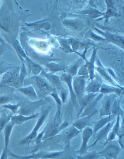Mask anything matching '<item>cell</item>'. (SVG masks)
<instances>
[{
  "label": "cell",
  "instance_id": "obj_1",
  "mask_svg": "<svg viewBox=\"0 0 124 159\" xmlns=\"http://www.w3.org/2000/svg\"><path fill=\"white\" fill-rule=\"evenodd\" d=\"M17 28L16 22L12 14L7 9V6L1 7L0 11V31L2 35L8 41L10 36L15 34Z\"/></svg>",
  "mask_w": 124,
  "mask_h": 159
},
{
  "label": "cell",
  "instance_id": "obj_2",
  "mask_svg": "<svg viewBox=\"0 0 124 159\" xmlns=\"http://www.w3.org/2000/svg\"><path fill=\"white\" fill-rule=\"evenodd\" d=\"M51 111V108L49 107V108L46 109L43 112H42V113L39 116V118L38 119L36 125L32 129L31 132L27 135L26 137L22 139L19 141L18 144L20 145H29L31 142L36 139L38 134L39 133L38 131H39V129L44 124L45 120H46L47 117L49 116Z\"/></svg>",
  "mask_w": 124,
  "mask_h": 159
},
{
  "label": "cell",
  "instance_id": "obj_3",
  "mask_svg": "<svg viewBox=\"0 0 124 159\" xmlns=\"http://www.w3.org/2000/svg\"><path fill=\"white\" fill-rule=\"evenodd\" d=\"M63 153V150L56 152L41 151L29 155L21 156L12 152L11 151L9 152V156L16 159H39L44 158L47 159H59Z\"/></svg>",
  "mask_w": 124,
  "mask_h": 159
},
{
  "label": "cell",
  "instance_id": "obj_4",
  "mask_svg": "<svg viewBox=\"0 0 124 159\" xmlns=\"http://www.w3.org/2000/svg\"><path fill=\"white\" fill-rule=\"evenodd\" d=\"M20 70L19 67H14L3 73L1 82H0V86H8L14 89L20 87L19 83Z\"/></svg>",
  "mask_w": 124,
  "mask_h": 159
},
{
  "label": "cell",
  "instance_id": "obj_5",
  "mask_svg": "<svg viewBox=\"0 0 124 159\" xmlns=\"http://www.w3.org/2000/svg\"><path fill=\"white\" fill-rule=\"evenodd\" d=\"M104 145L105 146L102 150L97 152L98 154L104 158L117 159L122 149L118 143L117 140H114L107 142Z\"/></svg>",
  "mask_w": 124,
  "mask_h": 159
},
{
  "label": "cell",
  "instance_id": "obj_6",
  "mask_svg": "<svg viewBox=\"0 0 124 159\" xmlns=\"http://www.w3.org/2000/svg\"><path fill=\"white\" fill-rule=\"evenodd\" d=\"M29 82L34 84L39 93L42 95L50 94L55 90L47 80L42 76H34L31 78Z\"/></svg>",
  "mask_w": 124,
  "mask_h": 159
},
{
  "label": "cell",
  "instance_id": "obj_7",
  "mask_svg": "<svg viewBox=\"0 0 124 159\" xmlns=\"http://www.w3.org/2000/svg\"><path fill=\"white\" fill-rule=\"evenodd\" d=\"M43 99H41L38 101H31L22 104L20 103V107L18 109L17 113L20 115L29 116L35 114V112L37 109L44 104Z\"/></svg>",
  "mask_w": 124,
  "mask_h": 159
},
{
  "label": "cell",
  "instance_id": "obj_8",
  "mask_svg": "<svg viewBox=\"0 0 124 159\" xmlns=\"http://www.w3.org/2000/svg\"><path fill=\"white\" fill-rule=\"evenodd\" d=\"M117 96L115 94L106 95L102 101L100 110H99V119L105 116L111 115V109L112 103Z\"/></svg>",
  "mask_w": 124,
  "mask_h": 159
},
{
  "label": "cell",
  "instance_id": "obj_9",
  "mask_svg": "<svg viewBox=\"0 0 124 159\" xmlns=\"http://www.w3.org/2000/svg\"><path fill=\"white\" fill-rule=\"evenodd\" d=\"M93 134V129L90 126H87L82 131V143L78 151H75L78 155H82L87 153L88 150V142Z\"/></svg>",
  "mask_w": 124,
  "mask_h": 159
},
{
  "label": "cell",
  "instance_id": "obj_10",
  "mask_svg": "<svg viewBox=\"0 0 124 159\" xmlns=\"http://www.w3.org/2000/svg\"><path fill=\"white\" fill-rule=\"evenodd\" d=\"M74 92L77 97V101L84 96L86 87V79L83 76L76 75L72 78Z\"/></svg>",
  "mask_w": 124,
  "mask_h": 159
},
{
  "label": "cell",
  "instance_id": "obj_11",
  "mask_svg": "<svg viewBox=\"0 0 124 159\" xmlns=\"http://www.w3.org/2000/svg\"><path fill=\"white\" fill-rule=\"evenodd\" d=\"M62 82L66 83L68 87L70 93V98L71 102L72 103L74 107L76 110H77L80 108L79 104L77 101V97L74 92L73 87L72 85V77L69 74L67 73H63L60 76Z\"/></svg>",
  "mask_w": 124,
  "mask_h": 159
},
{
  "label": "cell",
  "instance_id": "obj_12",
  "mask_svg": "<svg viewBox=\"0 0 124 159\" xmlns=\"http://www.w3.org/2000/svg\"><path fill=\"white\" fill-rule=\"evenodd\" d=\"M82 132V131L78 130L72 125L68 126L61 133V140L63 141L65 145L70 144L71 140L77 137Z\"/></svg>",
  "mask_w": 124,
  "mask_h": 159
},
{
  "label": "cell",
  "instance_id": "obj_13",
  "mask_svg": "<svg viewBox=\"0 0 124 159\" xmlns=\"http://www.w3.org/2000/svg\"><path fill=\"white\" fill-rule=\"evenodd\" d=\"M116 120H113V121H111L110 123H108L103 128L101 129V130H99L96 134V140L95 141L92 143L91 145L89 146V148L95 146L96 145L97 143L99 141H102L103 140H106L107 139V136L109 134V132H110L115 123Z\"/></svg>",
  "mask_w": 124,
  "mask_h": 159
},
{
  "label": "cell",
  "instance_id": "obj_14",
  "mask_svg": "<svg viewBox=\"0 0 124 159\" xmlns=\"http://www.w3.org/2000/svg\"><path fill=\"white\" fill-rule=\"evenodd\" d=\"M41 76L45 78L55 89H57L61 91L64 88L60 78L54 73H47L43 70L41 72Z\"/></svg>",
  "mask_w": 124,
  "mask_h": 159
},
{
  "label": "cell",
  "instance_id": "obj_15",
  "mask_svg": "<svg viewBox=\"0 0 124 159\" xmlns=\"http://www.w3.org/2000/svg\"><path fill=\"white\" fill-rule=\"evenodd\" d=\"M97 64L98 66L95 68V70H96L98 74H99V75L102 77V78L106 82L110 83L112 86H116V87H119V88H124L123 86H121L118 83H117L116 81H114L112 78L111 76L109 74L106 69H105L103 67L99 60H98Z\"/></svg>",
  "mask_w": 124,
  "mask_h": 159
},
{
  "label": "cell",
  "instance_id": "obj_16",
  "mask_svg": "<svg viewBox=\"0 0 124 159\" xmlns=\"http://www.w3.org/2000/svg\"><path fill=\"white\" fill-rule=\"evenodd\" d=\"M97 112L98 111L97 110H95L93 112L88 116L79 118L72 125L78 130L82 131L84 128L87 126H90L91 119L92 118L93 116H95Z\"/></svg>",
  "mask_w": 124,
  "mask_h": 159
},
{
  "label": "cell",
  "instance_id": "obj_17",
  "mask_svg": "<svg viewBox=\"0 0 124 159\" xmlns=\"http://www.w3.org/2000/svg\"><path fill=\"white\" fill-rule=\"evenodd\" d=\"M104 95L102 93H99L96 97L94 98V99L90 102V103L84 108L82 113L80 115L79 118L83 117L84 116H88L90 115L92 112H93L95 110H96V107L97 104Z\"/></svg>",
  "mask_w": 124,
  "mask_h": 159
},
{
  "label": "cell",
  "instance_id": "obj_18",
  "mask_svg": "<svg viewBox=\"0 0 124 159\" xmlns=\"http://www.w3.org/2000/svg\"><path fill=\"white\" fill-rule=\"evenodd\" d=\"M123 90L124 88H119L106 84H102L99 93H102L103 95L115 94L117 96L120 97L123 94Z\"/></svg>",
  "mask_w": 124,
  "mask_h": 159
},
{
  "label": "cell",
  "instance_id": "obj_19",
  "mask_svg": "<svg viewBox=\"0 0 124 159\" xmlns=\"http://www.w3.org/2000/svg\"><path fill=\"white\" fill-rule=\"evenodd\" d=\"M17 90L27 97L31 101L34 102L37 99V93L35 87L32 85L22 86L17 88Z\"/></svg>",
  "mask_w": 124,
  "mask_h": 159
},
{
  "label": "cell",
  "instance_id": "obj_20",
  "mask_svg": "<svg viewBox=\"0 0 124 159\" xmlns=\"http://www.w3.org/2000/svg\"><path fill=\"white\" fill-rule=\"evenodd\" d=\"M40 115V113H35L29 116H25V115H20V114L15 115L14 116L12 115L11 117V121L15 125H21L26 121L39 117Z\"/></svg>",
  "mask_w": 124,
  "mask_h": 159
},
{
  "label": "cell",
  "instance_id": "obj_21",
  "mask_svg": "<svg viewBox=\"0 0 124 159\" xmlns=\"http://www.w3.org/2000/svg\"><path fill=\"white\" fill-rule=\"evenodd\" d=\"M97 95V93H87V95H84L82 97V98L78 101L79 107H80L79 111H78V114L77 115V117L78 118H79L80 115L82 113L84 108L90 103V102L92 101Z\"/></svg>",
  "mask_w": 124,
  "mask_h": 159
},
{
  "label": "cell",
  "instance_id": "obj_22",
  "mask_svg": "<svg viewBox=\"0 0 124 159\" xmlns=\"http://www.w3.org/2000/svg\"><path fill=\"white\" fill-rule=\"evenodd\" d=\"M50 95L52 98H53L56 105V114L54 116L53 121L60 123L59 121H60L61 118L62 105L63 103L60 98L59 97L55 91L51 93Z\"/></svg>",
  "mask_w": 124,
  "mask_h": 159
},
{
  "label": "cell",
  "instance_id": "obj_23",
  "mask_svg": "<svg viewBox=\"0 0 124 159\" xmlns=\"http://www.w3.org/2000/svg\"><path fill=\"white\" fill-rule=\"evenodd\" d=\"M97 48H94L93 49V53L92 56L91 57L90 59L88 60V61L86 63L85 65H87V68L88 71L89 76L90 80L94 79L95 77V62L97 52Z\"/></svg>",
  "mask_w": 124,
  "mask_h": 159
},
{
  "label": "cell",
  "instance_id": "obj_24",
  "mask_svg": "<svg viewBox=\"0 0 124 159\" xmlns=\"http://www.w3.org/2000/svg\"><path fill=\"white\" fill-rule=\"evenodd\" d=\"M68 126H69L68 122L67 121H64L63 123H61L59 125L53 128L49 132L45 134L43 138V141L47 139L52 138V137H55L56 135H58L59 134V133H61L63 130H64Z\"/></svg>",
  "mask_w": 124,
  "mask_h": 159
},
{
  "label": "cell",
  "instance_id": "obj_25",
  "mask_svg": "<svg viewBox=\"0 0 124 159\" xmlns=\"http://www.w3.org/2000/svg\"><path fill=\"white\" fill-rule=\"evenodd\" d=\"M15 125L10 121L7 126L3 130V136H4V147L3 149L8 150L9 149V143H10V137L13 131Z\"/></svg>",
  "mask_w": 124,
  "mask_h": 159
},
{
  "label": "cell",
  "instance_id": "obj_26",
  "mask_svg": "<svg viewBox=\"0 0 124 159\" xmlns=\"http://www.w3.org/2000/svg\"><path fill=\"white\" fill-rule=\"evenodd\" d=\"M102 83L97 79L94 78L89 83L85 88V92L87 93H99V90L102 86Z\"/></svg>",
  "mask_w": 124,
  "mask_h": 159
},
{
  "label": "cell",
  "instance_id": "obj_27",
  "mask_svg": "<svg viewBox=\"0 0 124 159\" xmlns=\"http://www.w3.org/2000/svg\"><path fill=\"white\" fill-rule=\"evenodd\" d=\"M112 117H114V116L111 115L100 118L94 125V128L93 129V134H96L99 130L103 128L108 123L111 121Z\"/></svg>",
  "mask_w": 124,
  "mask_h": 159
},
{
  "label": "cell",
  "instance_id": "obj_28",
  "mask_svg": "<svg viewBox=\"0 0 124 159\" xmlns=\"http://www.w3.org/2000/svg\"><path fill=\"white\" fill-rule=\"evenodd\" d=\"M97 30H98L100 34H102L106 38V40L112 42L114 44H117L120 47H122L123 48V42H124V38L122 37L117 36L116 35L112 34H108V33H105V32H102L96 29Z\"/></svg>",
  "mask_w": 124,
  "mask_h": 159
},
{
  "label": "cell",
  "instance_id": "obj_29",
  "mask_svg": "<svg viewBox=\"0 0 124 159\" xmlns=\"http://www.w3.org/2000/svg\"><path fill=\"white\" fill-rule=\"evenodd\" d=\"M124 111L121 107V102L120 99L116 98L113 101L111 109V115L112 116H120L121 117L123 118Z\"/></svg>",
  "mask_w": 124,
  "mask_h": 159
},
{
  "label": "cell",
  "instance_id": "obj_30",
  "mask_svg": "<svg viewBox=\"0 0 124 159\" xmlns=\"http://www.w3.org/2000/svg\"><path fill=\"white\" fill-rule=\"evenodd\" d=\"M63 153L59 159H77V154L70 144L65 145Z\"/></svg>",
  "mask_w": 124,
  "mask_h": 159
},
{
  "label": "cell",
  "instance_id": "obj_31",
  "mask_svg": "<svg viewBox=\"0 0 124 159\" xmlns=\"http://www.w3.org/2000/svg\"><path fill=\"white\" fill-rule=\"evenodd\" d=\"M12 114H8L5 112L0 114V134L11 121Z\"/></svg>",
  "mask_w": 124,
  "mask_h": 159
},
{
  "label": "cell",
  "instance_id": "obj_32",
  "mask_svg": "<svg viewBox=\"0 0 124 159\" xmlns=\"http://www.w3.org/2000/svg\"><path fill=\"white\" fill-rule=\"evenodd\" d=\"M81 62V60H79L74 64L71 65L70 67L66 68V70H66V73L69 74L72 77L77 75V72H78Z\"/></svg>",
  "mask_w": 124,
  "mask_h": 159
},
{
  "label": "cell",
  "instance_id": "obj_33",
  "mask_svg": "<svg viewBox=\"0 0 124 159\" xmlns=\"http://www.w3.org/2000/svg\"><path fill=\"white\" fill-rule=\"evenodd\" d=\"M63 24L67 28L74 30H78L81 27V23L74 20H66L63 22Z\"/></svg>",
  "mask_w": 124,
  "mask_h": 159
},
{
  "label": "cell",
  "instance_id": "obj_34",
  "mask_svg": "<svg viewBox=\"0 0 124 159\" xmlns=\"http://www.w3.org/2000/svg\"><path fill=\"white\" fill-rule=\"evenodd\" d=\"M102 156L98 154L96 151L89 152L84 155H77V159H99Z\"/></svg>",
  "mask_w": 124,
  "mask_h": 159
},
{
  "label": "cell",
  "instance_id": "obj_35",
  "mask_svg": "<svg viewBox=\"0 0 124 159\" xmlns=\"http://www.w3.org/2000/svg\"><path fill=\"white\" fill-rule=\"evenodd\" d=\"M28 61V63L29 64L30 68L31 69L30 71L32 72V73L33 75H34V76H38L41 73L43 69L39 65L32 62L31 60L30 59H29Z\"/></svg>",
  "mask_w": 124,
  "mask_h": 159
},
{
  "label": "cell",
  "instance_id": "obj_36",
  "mask_svg": "<svg viewBox=\"0 0 124 159\" xmlns=\"http://www.w3.org/2000/svg\"><path fill=\"white\" fill-rule=\"evenodd\" d=\"M27 75V70L26 66L23 62H22V66L20 69V73H19V83H20V87L23 86L24 81L25 80V78Z\"/></svg>",
  "mask_w": 124,
  "mask_h": 159
},
{
  "label": "cell",
  "instance_id": "obj_37",
  "mask_svg": "<svg viewBox=\"0 0 124 159\" xmlns=\"http://www.w3.org/2000/svg\"><path fill=\"white\" fill-rule=\"evenodd\" d=\"M81 14L87 15L92 18H96L102 16L103 14L102 12H99L98 10L95 9H89L87 10L81 12Z\"/></svg>",
  "mask_w": 124,
  "mask_h": 159
},
{
  "label": "cell",
  "instance_id": "obj_38",
  "mask_svg": "<svg viewBox=\"0 0 124 159\" xmlns=\"http://www.w3.org/2000/svg\"><path fill=\"white\" fill-rule=\"evenodd\" d=\"M46 66L52 73H54L57 71H61V70H65L66 69H65V67H62L60 65L52 63L48 64Z\"/></svg>",
  "mask_w": 124,
  "mask_h": 159
},
{
  "label": "cell",
  "instance_id": "obj_39",
  "mask_svg": "<svg viewBox=\"0 0 124 159\" xmlns=\"http://www.w3.org/2000/svg\"><path fill=\"white\" fill-rule=\"evenodd\" d=\"M20 103L16 104H7L1 106L4 109H8L12 111V113L14 114L17 113L18 109L20 107Z\"/></svg>",
  "mask_w": 124,
  "mask_h": 159
},
{
  "label": "cell",
  "instance_id": "obj_40",
  "mask_svg": "<svg viewBox=\"0 0 124 159\" xmlns=\"http://www.w3.org/2000/svg\"><path fill=\"white\" fill-rule=\"evenodd\" d=\"M15 66L12 65L7 63L3 61L0 62V76L5 73L9 69L14 68Z\"/></svg>",
  "mask_w": 124,
  "mask_h": 159
},
{
  "label": "cell",
  "instance_id": "obj_41",
  "mask_svg": "<svg viewBox=\"0 0 124 159\" xmlns=\"http://www.w3.org/2000/svg\"><path fill=\"white\" fill-rule=\"evenodd\" d=\"M77 75L84 77L86 80L89 79L88 71L86 65H83L79 69Z\"/></svg>",
  "mask_w": 124,
  "mask_h": 159
},
{
  "label": "cell",
  "instance_id": "obj_42",
  "mask_svg": "<svg viewBox=\"0 0 124 159\" xmlns=\"http://www.w3.org/2000/svg\"><path fill=\"white\" fill-rule=\"evenodd\" d=\"M118 137L117 142L120 146L121 149H124V125L122 126L121 130L117 135Z\"/></svg>",
  "mask_w": 124,
  "mask_h": 159
},
{
  "label": "cell",
  "instance_id": "obj_43",
  "mask_svg": "<svg viewBox=\"0 0 124 159\" xmlns=\"http://www.w3.org/2000/svg\"><path fill=\"white\" fill-rule=\"evenodd\" d=\"M15 99L14 97L10 95H2L0 96V106L7 104L9 102Z\"/></svg>",
  "mask_w": 124,
  "mask_h": 159
},
{
  "label": "cell",
  "instance_id": "obj_44",
  "mask_svg": "<svg viewBox=\"0 0 124 159\" xmlns=\"http://www.w3.org/2000/svg\"><path fill=\"white\" fill-rule=\"evenodd\" d=\"M44 134V130H43L41 132L38 134L36 139L34 140V142L37 145H39V144H41V142L43 141V138Z\"/></svg>",
  "mask_w": 124,
  "mask_h": 159
},
{
  "label": "cell",
  "instance_id": "obj_45",
  "mask_svg": "<svg viewBox=\"0 0 124 159\" xmlns=\"http://www.w3.org/2000/svg\"><path fill=\"white\" fill-rule=\"evenodd\" d=\"M8 48V45L5 43H0V57L4 54Z\"/></svg>",
  "mask_w": 124,
  "mask_h": 159
},
{
  "label": "cell",
  "instance_id": "obj_46",
  "mask_svg": "<svg viewBox=\"0 0 124 159\" xmlns=\"http://www.w3.org/2000/svg\"><path fill=\"white\" fill-rule=\"evenodd\" d=\"M60 91V98L61 99L63 103H65L66 102L67 98V93L66 91V90L63 88V89H62Z\"/></svg>",
  "mask_w": 124,
  "mask_h": 159
},
{
  "label": "cell",
  "instance_id": "obj_47",
  "mask_svg": "<svg viewBox=\"0 0 124 159\" xmlns=\"http://www.w3.org/2000/svg\"><path fill=\"white\" fill-rule=\"evenodd\" d=\"M10 149L9 150H5L3 149L2 153L1 155L0 156V159H8L9 156V152Z\"/></svg>",
  "mask_w": 124,
  "mask_h": 159
},
{
  "label": "cell",
  "instance_id": "obj_48",
  "mask_svg": "<svg viewBox=\"0 0 124 159\" xmlns=\"http://www.w3.org/2000/svg\"><path fill=\"white\" fill-rule=\"evenodd\" d=\"M91 37L92 39H94L96 41H106V39L105 38L101 37L97 35L96 34H95L93 32H91Z\"/></svg>",
  "mask_w": 124,
  "mask_h": 159
},
{
  "label": "cell",
  "instance_id": "obj_49",
  "mask_svg": "<svg viewBox=\"0 0 124 159\" xmlns=\"http://www.w3.org/2000/svg\"><path fill=\"white\" fill-rule=\"evenodd\" d=\"M37 45L38 49L42 50H44L47 48V44L44 42H39L37 43Z\"/></svg>",
  "mask_w": 124,
  "mask_h": 159
},
{
  "label": "cell",
  "instance_id": "obj_50",
  "mask_svg": "<svg viewBox=\"0 0 124 159\" xmlns=\"http://www.w3.org/2000/svg\"><path fill=\"white\" fill-rule=\"evenodd\" d=\"M1 2L0 1V11H1Z\"/></svg>",
  "mask_w": 124,
  "mask_h": 159
},
{
  "label": "cell",
  "instance_id": "obj_51",
  "mask_svg": "<svg viewBox=\"0 0 124 159\" xmlns=\"http://www.w3.org/2000/svg\"><path fill=\"white\" fill-rule=\"evenodd\" d=\"M105 159H110V158H104Z\"/></svg>",
  "mask_w": 124,
  "mask_h": 159
},
{
  "label": "cell",
  "instance_id": "obj_52",
  "mask_svg": "<svg viewBox=\"0 0 124 159\" xmlns=\"http://www.w3.org/2000/svg\"><path fill=\"white\" fill-rule=\"evenodd\" d=\"M44 159V158H42V159Z\"/></svg>",
  "mask_w": 124,
  "mask_h": 159
}]
</instances>
